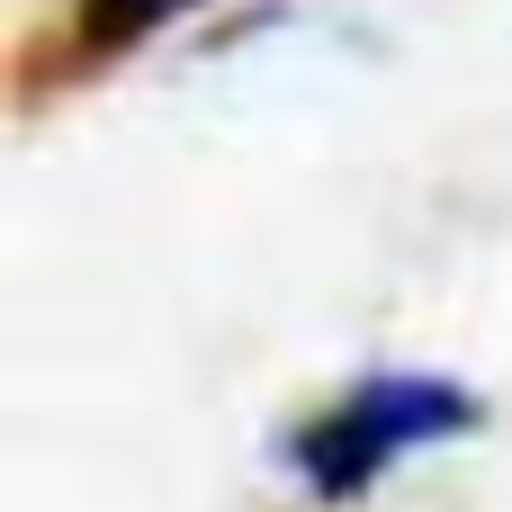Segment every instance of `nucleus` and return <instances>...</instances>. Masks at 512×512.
Returning <instances> with one entry per match:
<instances>
[{
  "instance_id": "obj_1",
  "label": "nucleus",
  "mask_w": 512,
  "mask_h": 512,
  "mask_svg": "<svg viewBox=\"0 0 512 512\" xmlns=\"http://www.w3.org/2000/svg\"><path fill=\"white\" fill-rule=\"evenodd\" d=\"M288 459H297V477H306L324 504H360L405 450H396V432H387L360 396H342V405H324L315 423L288 432Z\"/></svg>"
},
{
  "instance_id": "obj_2",
  "label": "nucleus",
  "mask_w": 512,
  "mask_h": 512,
  "mask_svg": "<svg viewBox=\"0 0 512 512\" xmlns=\"http://www.w3.org/2000/svg\"><path fill=\"white\" fill-rule=\"evenodd\" d=\"M351 396L396 432V450H441V441H468V432L486 423V405H477L459 378H432V369H378V378H360Z\"/></svg>"
},
{
  "instance_id": "obj_3",
  "label": "nucleus",
  "mask_w": 512,
  "mask_h": 512,
  "mask_svg": "<svg viewBox=\"0 0 512 512\" xmlns=\"http://www.w3.org/2000/svg\"><path fill=\"white\" fill-rule=\"evenodd\" d=\"M189 0H72V27H63V45H72V63H108V54H126L135 36H153L162 18H180Z\"/></svg>"
}]
</instances>
